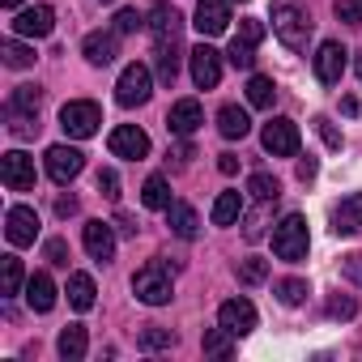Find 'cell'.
Wrapping results in <instances>:
<instances>
[{
  "label": "cell",
  "instance_id": "obj_38",
  "mask_svg": "<svg viewBox=\"0 0 362 362\" xmlns=\"http://www.w3.org/2000/svg\"><path fill=\"white\" fill-rule=\"evenodd\" d=\"M9 132H13V136H35V132H39V115L9 111Z\"/></svg>",
  "mask_w": 362,
  "mask_h": 362
},
{
  "label": "cell",
  "instance_id": "obj_23",
  "mask_svg": "<svg viewBox=\"0 0 362 362\" xmlns=\"http://www.w3.org/2000/svg\"><path fill=\"white\" fill-rule=\"evenodd\" d=\"M166 222H170V230H175L179 239H197V230H201V218H197V209H192V205H184V201H170V209H166Z\"/></svg>",
  "mask_w": 362,
  "mask_h": 362
},
{
  "label": "cell",
  "instance_id": "obj_52",
  "mask_svg": "<svg viewBox=\"0 0 362 362\" xmlns=\"http://www.w3.org/2000/svg\"><path fill=\"white\" fill-rule=\"evenodd\" d=\"M0 5H5V9H22V0H0Z\"/></svg>",
  "mask_w": 362,
  "mask_h": 362
},
{
  "label": "cell",
  "instance_id": "obj_39",
  "mask_svg": "<svg viewBox=\"0 0 362 362\" xmlns=\"http://www.w3.org/2000/svg\"><path fill=\"white\" fill-rule=\"evenodd\" d=\"M145 26V18L136 13V9H119L115 13V35H132V30H141Z\"/></svg>",
  "mask_w": 362,
  "mask_h": 362
},
{
  "label": "cell",
  "instance_id": "obj_7",
  "mask_svg": "<svg viewBox=\"0 0 362 362\" xmlns=\"http://www.w3.org/2000/svg\"><path fill=\"white\" fill-rule=\"evenodd\" d=\"M260 145H264L273 158H294V153H298V124L286 119V115L269 119L264 132H260Z\"/></svg>",
  "mask_w": 362,
  "mask_h": 362
},
{
  "label": "cell",
  "instance_id": "obj_49",
  "mask_svg": "<svg viewBox=\"0 0 362 362\" xmlns=\"http://www.w3.org/2000/svg\"><path fill=\"white\" fill-rule=\"evenodd\" d=\"M56 214H60V218H69V214H77V201H73V197H60V205H56Z\"/></svg>",
  "mask_w": 362,
  "mask_h": 362
},
{
  "label": "cell",
  "instance_id": "obj_40",
  "mask_svg": "<svg viewBox=\"0 0 362 362\" xmlns=\"http://www.w3.org/2000/svg\"><path fill=\"white\" fill-rule=\"evenodd\" d=\"M239 277H243L247 286H260V281L269 277V264H264V260H243V264H239Z\"/></svg>",
  "mask_w": 362,
  "mask_h": 362
},
{
  "label": "cell",
  "instance_id": "obj_10",
  "mask_svg": "<svg viewBox=\"0 0 362 362\" xmlns=\"http://www.w3.org/2000/svg\"><path fill=\"white\" fill-rule=\"evenodd\" d=\"M188 64H192V81H197V90H214V86L222 81V52H214L209 43L192 47Z\"/></svg>",
  "mask_w": 362,
  "mask_h": 362
},
{
  "label": "cell",
  "instance_id": "obj_33",
  "mask_svg": "<svg viewBox=\"0 0 362 362\" xmlns=\"http://www.w3.org/2000/svg\"><path fill=\"white\" fill-rule=\"evenodd\" d=\"M0 56H5L9 69H30V64H35V47H26V43H18V39H9L5 47H0Z\"/></svg>",
  "mask_w": 362,
  "mask_h": 362
},
{
  "label": "cell",
  "instance_id": "obj_6",
  "mask_svg": "<svg viewBox=\"0 0 362 362\" xmlns=\"http://www.w3.org/2000/svg\"><path fill=\"white\" fill-rule=\"evenodd\" d=\"M0 179H5V188L9 192H30L35 188V158L22 153V149H9L5 158H0Z\"/></svg>",
  "mask_w": 362,
  "mask_h": 362
},
{
  "label": "cell",
  "instance_id": "obj_20",
  "mask_svg": "<svg viewBox=\"0 0 362 362\" xmlns=\"http://www.w3.org/2000/svg\"><path fill=\"white\" fill-rule=\"evenodd\" d=\"M81 52H86V60L90 64H111L115 56H119V43H115V30L107 35V30H94V35H86V43H81Z\"/></svg>",
  "mask_w": 362,
  "mask_h": 362
},
{
  "label": "cell",
  "instance_id": "obj_9",
  "mask_svg": "<svg viewBox=\"0 0 362 362\" xmlns=\"http://www.w3.org/2000/svg\"><path fill=\"white\" fill-rule=\"evenodd\" d=\"M52 30H56V9L52 5H30L13 18V35H22V39H47Z\"/></svg>",
  "mask_w": 362,
  "mask_h": 362
},
{
  "label": "cell",
  "instance_id": "obj_2",
  "mask_svg": "<svg viewBox=\"0 0 362 362\" xmlns=\"http://www.w3.org/2000/svg\"><path fill=\"white\" fill-rule=\"evenodd\" d=\"M307 247H311L307 218H303V214H286V218L273 226V256L298 264V260H307Z\"/></svg>",
  "mask_w": 362,
  "mask_h": 362
},
{
  "label": "cell",
  "instance_id": "obj_54",
  "mask_svg": "<svg viewBox=\"0 0 362 362\" xmlns=\"http://www.w3.org/2000/svg\"><path fill=\"white\" fill-rule=\"evenodd\" d=\"M103 5H111V0H103Z\"/></svg>",
  "mask_w": 362,
  "mask_h": 362
},
{
  "label": "cell",
  "instance_id": "obj_31",
  "mask_svg": "<svg viewBox=\"0 0 362 362\" xmlns=\"http://www.w3.org/2000/svg\"><path fill=\"white\" fill-rule=\"evenodd\" d=\"M39 103H43L39 86H18L9 94V111H22V115H39Z\"/></svg>",
  "mask_w": 362,
  "mask_h": 362
},
{
  "label": "cell",
  "instance_id": "obj_4",
  "mask_svg": "<svg viewBox=\"0 0 362 362\" xmlns=\"http://www.w3.org/2000/svg\"><path fill=\"white\" fill-rule=\"evenodd\" d=\"M132 294H136L145 307H166V303H170V294H175V290H170V273H166L158 260H153V264H145V269L132 277Z\"/></svg>",
  "mask_w": 362,
  "mask_h": 362
},
{
  "label": "cell",
  "instance_id": "obj_19",
  "mask_svg": "<svg viewBox=\"0 0 362 362\" xmlns=\"http://www.w3.org/2000/svg\"><path fill=\"white\" fill-rule=\"evenodd\" d=\"M332 230H337V235H362V192L345 197V201L332 209Z\"/></svg>",
  "mask_w": 362,
  "mask_h": 362
},
{
  "label": "cell",
  "instance_id": "obj_34",
  "mask_svg": "<svg viewBox=\"0 0 362 362\" xmlns=\"http://www.w3.org/2000/svg\"><path fill=\"white\" fill-rule=\"evenodd\" d=\"M277 298H281L286 307H298V303L307 298V281H298V277H286V281H277Z\"/></svg>",
  "mask_w": 362,
  "mask_h": 362
},
{
  "label": "cell",
  "instance_id": "obj_26",
  "mask_svg": "<svg viewBox=\"0 0 362 362\" xmlns=\"http://www.w3.org/2000/svg\"><path fill=\"white\" fill-rule=\"evenodd\" d=\"M22 286H26L22 260H18V256H0V294L13 298V294H22Z\"/></svg>",
  "mask_w": 362,
  "mask_h": 362
},
{
  "label": "cell",
  "instance_id": "obj_18",
  "mask_svg": "<svg viewBox=\"0 0 362 362\" xmlns=\"http://www.w3.org/2000/svg\"><path fill=\"white\" fill-rule=\"evenodd\" d=\"M81 243H86V252L94 256V260H111L115 256V230L107 226V222H86V230H81Z\"/></svg>",
  "mask_w": 362,
  "mask_h": 362
},
{
  "label": "cell",
  "instance_id": "obj_12",
  "mask_svg": "<svg viewBox=\"0 0 362 362\" xmlns=\"http://www.w3.org/2000/svg\"><path fill=\"white\" fill-rule=\"evenodd\" d=\"M345 64H349V52H345L337 39H324L320 52H315V77H320L324 86H337L341 73H345Z\"/></svg>",
  "mask_w": 362,
  "mask_h": 362
},
{
  "label": "cell",
  "instance_id": "obj_3",
  "mask_svg": "<svg viewBox=\"0 0 362 362\" xmlns=\"http://www.w3.org/2000/svg\"><path fill=\"white\" fill-rule=\"evenodd\" d=\"M98 124H103V111H98V103H90V98H73V103L60 107V128H64L73 141L94 136Z\"/></svg>",
  "mask_w": 362,
  "mask_h": 362
},
{
  "label": "cell",
  "instance_id": "obj_50",
  "mask_svg": "<svg viewBox=\"0 0 362 362\" xmlns=\"http://www.w3.org/2000/svg\"><path fill=\"white\" fill-rule=\"evenodd\" d=\"M115 226H119L124 235H136V226H132V218H128V214H119V218H115Z\"/></svg>",
  "mask_w": 362,
  "mask_h": 362
},
{
  "label": "cell",
  "instance_id": "obj_8",
  "mask_svg": "<svg viewBox=\"0 0 362 362\" xmlns=\"http://www.w3.org/2000/svg\"><path fill=\"white\" fill-rule=\"evenodd\" d=\"M81 166H86V153L81 149H73V145H52L47 149V175L56 179L60 188L73 184V179L81 175Z\"/></svg>",
  "mask_w": 362,
  "mask_h": 362
},
{
  "label": "cell",
  "instance_id": "obj_44",
  "mask_svg": "<svg viewBox=\"0 0 362 362\" xmlns=\"http://www.w3.org/2000/svg\"><path fill=\"white\" fill-rule=\"evenodd\" d=\"M239 39H243V43H252V47H256V43H260V39H264V22H256V18H247V22H243V26H239Z\"/></svg>",
  "mask_w": 362,
  "mask_h": 362
},
{
  "label": "cell",
  "instance_id": "obj_17",
  "mask_svg": "<svg viewBox=\"0 0 362 362\" xmlns=\"http://www.w3.org/2000/svg\"><path fill=\"white\" fill-rule=\"evenodd\" d=\"M149 35H153L158 52H162V47H179V13H175V5H158V9H153Z\"/></svg>",
  "mask_w": 362,
  "mask_h": 362
},
{
  "label": "cell",
  "instance_id": "obj_1",
  "mask_svg": "<svg viewBox=\"0 0 362 362\" xmlns=\"http://www.w3.org/2000/svg\"><path fill=\"white\" fill-rule=\"evenodd\" d=\"M273 35L290 47V52H303L307 39H311V18L303 9V0H273Z\"/></svg>",
  "mask_w": 362,
  "mask_h": 362
},
{
  "label": "cell",
  "instance_id": "obj_37",
  "mask_svg": "<svg viewBox=\"0 0 362 362\" xmlns=\"http://www.w3.org/2000/svg\"><path fill=\"white\" fill-rule=\"evenodd\" d=\"M226 60H230L235 69H252V64H256V47H252V43H243V39H235V43H230V52H226Z\"/></svg>",
  "mask_w": 362,
  "mask_h": 362
},
{
  "label": "cell",
  "instance_id": "obj_24",
  "mask_svg": "<svg viewBox=\"0 0 362 362\" xmlns=\"http://www.w3.org/2000/svg\"><path fill=\"white\" fill-rule=\"evenodd\" d=\"M86 349H90V341H86V328H81V324H69V328L56 337V354H60L64 362H81Z\"/></svg>",
  "mask_w": 362,
  "mask_h": 362
},
{
  "label": "cell",
  "instance_id": "obj_47",
  "mask_svg": "<svg viewBox=\"0 0 362 362\" xmlns=\"http://www.w3.org/2000/svg\"><path fill=\"white\" fill-rule=\"evenodd\" d=\"M315 124H320V136H324V141H328L332 149H341V132L332 128V119H315Z\"/></svg>",
  "mask_w": 362,
  "mask_h": 362
},
{
  "label": "cell",
  "instance_id": "obj_35",
  "mask_svg": "<svg viewBox=\"0 0 362 362\" xmlns=\"http://www.w3.org/2000/svg\"><path fill=\"white\" fill-rule=\"evenodd\" d=\"M158 77H162L166 86L179 77V47H162V52H158Z\"/></svg>",
  "mask_w": 362,
  "mask_h": 362
},
{
  "label": "cell",
  "instance_id": "obj_21",
  "mask_svg": "<svg viewBox=\"0 0 362 362\" xmlns=\"http://www.w3.org/2000/svg\"><path fill=\"white\" fill-rule=\"evenodd\" d=\"M26 303H30V311H52L56 307V281L47 277V273H35V277H26Z\"/></svg>",
  "mask_w": 362,
  "mask_h": 362
},
{
  "label": "cell",
  "instance_id": "obj_45",
  "mask_svg": "<svg viewBox=\"0 0 362 362\" xmlns=\"http://www.w3.org/2000/svg\"><path fill=\"white\" fill-rule=\"evenodd\" d=\"M354 311H358L354 298H328V315H332V320H349Z\"/></svg>",
  "mask_w": 362,
  "mask_h": 362
},
{
  "label": "cell",
  "instance_id": "obj_48",
  "mask_svg": "<svg viewBox=\"0 0 362 362\" xmlns=\"http://www.w3.org/2000/svg\"><path fill=\"white\" fill-rule=\"evenodd\" d=\"M218 170H222V175H235V170H239V158H235V153H222V158H218Z\"/></svg>",
  "mask_w": 362,
  "mask_h": 362
},
{
  "label": "cell",
  "instance_id": "obj_16",
  "mask_svg": "<svg viewBox=\"0 0 362 362\" xmlns=\"http://www.w3.org/2000/svg\"><path fill=\"white\" fill-rule=\"evenodd\" d=\"M201 124H205V111H201L197 98H179V103L170 107V115H166V128H170L175 136H192Z\"/></svg>",
  "mask_w": 362,
  "mask_h": 362
},
{
  "label": "cell",
  "instance_id": "obj_13",
  "mask_svg": "<svg viewBox=\"0 0 362 362\" xmlns=\"http://www.w3.org/2000/svg\"><path fill=\"white\" fill-rule=\"evenodd\" d=\"M205 39H218V35H226V26H230V0H201L197 5V22H192Z\"/></svg>",
  "mask_w": 362,
  "mask_h": 362
},
{
  "label": "cell",
  "instance_id": "obj_53",
  "mask_svg": "<svg viewBox=\"0 0 362 362\" xmlns=\"http://www.w3.org/2000/svg\"><path fill=\"white\" fill-rule=\"evenodd\" d=\"M354 69H358V77H362V52H358V60H354Z\"/></svg>",
  "mask_w": 362,
  "mask_h": 362
},
{
  "label": "cell",
  "instance_id": "obj_36",
  "mask_svg": "<svg viewBox=\"0 0 362 362\" xmlns=\"http://www.w3.org/2000/svg\"><path fill=\"white\" fill-rule=\"evenodd\" d=\"M141 345H145V349H170V345H175V332H170V328L149 324V328L141 332Z\"/></svg>",
  "mask_w": 362,
  "mask_h": 362
},
{
  "label": "cell",
  "instance_id": "obj_14",
  "mask_svg": "<svg viewBox=\"0 0 362 362\" xmlns=\"http://www.w3.org/2000/svg\"><path fill=\"white\" fill-rule=\"evenodd\" d=\"M218 324L230 328L235 337H247V332L256 328V307H252V298H226V303L218 307Z\"/></svg>",
  "mask_w": 362,
  "mask_h": 362
},
{
  "label": "cell",
  "instance_id": "obj_11",
  "mask_svg": "<svg viewBox=\"0 0 362 362\" xmlns=\"http://www.w3.org/2000/svg\"><path fill=\"white\" fill-rule=\"evenodd\" d=\"M107 145H111L115 158H128V162H141V158L149 153V136H145L136 124H119V128H111Z\"/></svg>",
  "mask_w": 362,
  "mask_h": 362
},
{
  "label": "cell",
  "instance_id": "obj_41",
  "mask_svg": "<svg viewBox=\"0 0 362 362\" xmlns=\"http://www.w3.org/2000/svg\"><path fill=\"white\" fill-rule=\"evenodd\" d=\"M337 18L349 26H362V0H337Z\"/></svg>",
  "mask_w": 362,
  "mask_h": 362
},
{
  "label": "cell",
  "instance_id": "obj_27",
  "mask_svg": "<svg viewBox=\"0 0 362 362\" xmlns=\"http://www.w3.org/2000/svg\"><path fill=\"white\" fill-rule=\"evenodd\" d=\"M214 226H235L239 218H243V197L239 192H222L218 201H214Z\"/></svg>",
  "mask_w": 362,
  "mask_h": 362
},
{
  "label": "cell",
  "instance_id": "obj_22",
  "mask_svg": "<svg viewBox=\"0 0 362 362\" xmlns=\"http://www.w3.org/2000/svg\"><path fill=\"white\" fill-rule=\"evenodd\" d=\"M218 132H222L226 141H243V136L252 132L247 111H243V107H235V103H226V107L218 111Z\"/></svg>",
  "mask_w": 362,
  "mask_h": 362
},
{
  "label": "cell",
  "instance_id": "obj_42",
  "mask_svg": "<svg viewBox=\"0 0 362 362\" xmlns=\"http://www.w3.org/2000/svg\"><path fill=\"white\" fill-rule=\"evenodd\" d=\"M98 192L107 201H119V175L115 170H98Z\"/></svg>",
  "mask_w": 362,
  "mask_h": 362
},
{
  "label": "cell",
  "instance_id": "obj_28",
  "mask_svg": "<svg viewBox=\"0 0 362 362\" xmlns=\"http://www.w3.org/2000/svg\"><path fill=\"white\" fill-rule=\"evenodd\" d=\"M141 205H145V209H162V214L170 209V184H166L162 175H149V179H145V188H141Z\"/></svg>",
  "mask_w": 362,
  "mask_h": 362
},
{
  "label": "cell",
  "instance_id": "obj_51",
  "mask_svg": "<svg viewBox=\"0 0 362 362\" xmlns=\"http://www.w3.org/2000/svg\"><path fill=\"white\" fill-rule=\"evenodd\" d=\"M311 175H315V162H311V158H307V162H298V179H311Z\"/></svg>",
  "mask_w": 362,
  "mask_h": 362
},
{
  "label": "cell",
  "instance_id": "obj_25",
  "mask_svg": "<svg viewBox=\"0 0 362 362\" xmlns=\"http://www.w3.org/2000/svg\"><path fill=\"white\" fill-rule=\"evenodd\" d=\"M64 294H69V307H73V311H90L98 290H94V277H90V273H73Z\"/></svg>",
  "mask_w": 362,
  "mask_h": 362
},
{
  "label": "cell",
  "instance_id": "obj_43",
  "mask_svg": "<svg viewBox=\"0 0 362 362\" xmlns=\"http://www.w3.org/2000/svg\"><path fill=\"white\" fill-rule=\"evenodd\" d=\"M341 273H345L349 281H358V286H362V252H349V256H341Z\"/></svg>",
  "mask_w": 362,
  "mask_h": 362
},
{
  "label": "cell",
  "instance_id": "obj_15",
  "mask_svg": "<svg viewBox=\"0 0 362 362\" xmlns=\"http://www.w3.org/2000/svg\"><path fill=\"white\" fill-rule=\"evenodd\" d=\"M5 235H9L13 247L35 243V235H39V218H35V209H30V205H13V209L5 214Z\"/></svg>",
  "mask_w": 362,
  "mask_h": 362
},
{
  "label": "cell",
  "instance_id": "obj_30",
  "mask_svg": "<svg viewBox=\"0 0 362 362\" xmlns=\"http://www.w3.org/2000/svg\"><path fill=\"white\" fill-rule=\"evenodd\" d=\"M273 98H277L273 77H260V73H256V77L247 81V103H252V107H260V111H269V107H273Z\"/></svg>",
  "mask_w": 362,
  "mask_h": 362
},
{
  "label": "cell",
  "instance_id": "obj_5",
  "mask_svg": "<svg viewBox=\"0 0 362 362\" xmlns=\"http://www.w3.org/2000/svg\"><path fill=\"white\" fill-rule=\"evenodd\" d=\"M149 94H153L149 69H145V64H128V69L119 73V81H115V103H119V107H141V103H149Z\"/></svg>",
  "mask_w": 362,
  "mask_h": 362
},
{
  "label": "cell",
  "instance_id": "obj_29",
  "mask_svg": "<svg viewBox=\"0 0 362 362\" xmlns=\"http://www.w3.org/2000/svg\"><path fill=\"white\" fill-rule=\"evenodd\" d=\"M201 345H205V354H209V358H230V354H235V332L218 324V328H209V332H205V341H201Z\"/></svg>",
  "mask_w": 362,
  "mask_h": 362
},
{
  "label": "cell",
  "instance_id": "obj_32",
  "mask_svg": "<svg viewBox=\"0 0 362 362\" xmlns=\"http://www.w3.org/2000/svg\"><path fill=\"white\" fill-rule=\"evenodd\" d=\"M247 192H252L256 201H277V197H281V184H277V179H273V175H264V170H256V175L247 179Z\"/></svg>",
  "mask_w": 362,
  "mask_h": 362
},
{
  "label": "cell",
  "instance_id": "obj_46",
  "mask_svg": "<svg viewBox=\"0 0 362 362\" xmlns=\"http://www.w3.org/2000/svg\"><path fill=\"white\" fill-rule=\"evenodd\" d=\"M43 252H47V260H52V264H69V247H64V239H47V247H43Z\"/></svg>",
  "mask_w": 362,
  "mask_h": 362
}]
</instances>
